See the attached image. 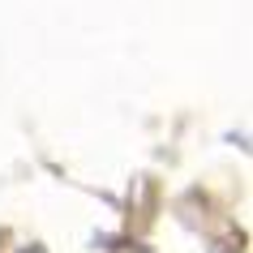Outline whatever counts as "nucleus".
<instances>
[{"instance_id":"obj_1","label":"nucleus","mask_w":253,"mask_h":253,"mask_svg":"<svg viewBox=\"0 0 253 253\" xmlns=\"http://www.w3.org/2000/svg\"><path fill=\"white\" fill-rule=\"evenodd\" d=\"M26 253H39V249H26Z\"/></svg>"}]
</instances>
